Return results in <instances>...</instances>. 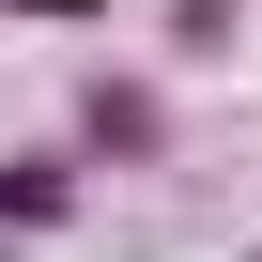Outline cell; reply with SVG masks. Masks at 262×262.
I'll return each mask as SVG.
<instances>
[{
    "mask_svg": "<svg viewBox=\"0 0 262 262\" xmlns=\"http://www.w3.org/2000/svg\"><path fill=\"white\" fill-rule=\"evenodd\" d=\"M77 216V155H0V231H62Z\"/></svg>",
    "mask_w": 262,
    "mask_h": 262,
    "instance_id": "cell-2",
    "label": "cell"
},
{
    "mask_svg": "<svg viewBox=\"0 0 262 262\" xmlns=\"http://www.w3.org/2000/svg\"><path fill=\"white\" fill-rule=\"evenodd\" d=\"M155 155H170V93L93 62V77H77V170H155Z\"/></svg>",
    "mask_w": 262,
    "mask_h": 262,
    "instance_id": "cell-1",
    "label": "cell"
},
{
    "mask_svg": "<svg viewBox=\"0 0 262 262\" xmlns=\"http://www.w3.org/2000/svg\"><path fill=\"white\" fill-rule=\"evenodd\" d=\"M231 31H247V0H170V47H201V62H231Z\"/></svg>",
    "mask_w": 262,
    "mask_h": 262,
    "instance_id": "cell-3",
    "label": "cell"
}]
</instances>
